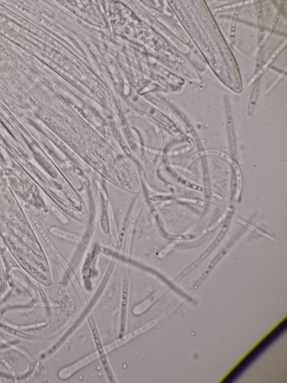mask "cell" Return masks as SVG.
Wrapping results in <instances>:
<instances>
[{"label":"cell","instance_id":"6da1fadb","mask_svg":"<svg viewBox=\"0 0 287 383\" xmlns=\"http://www.w3.org/2000/svg\"><path fill=\"white\" fill-rule=\"evenodd\" d=\"M98 357H99V353H94L92 354H91V355L81 360V361H80L77 364L72 365L70 368H67L64 370H62V374L60 376L62 378H68V376H70L74 372H76V371L78 369L82 368L85 365H87L91 362L93 361V360L97 358Z\"/></svg>","mask_w":287,"mask_h":383}]
</instances>
